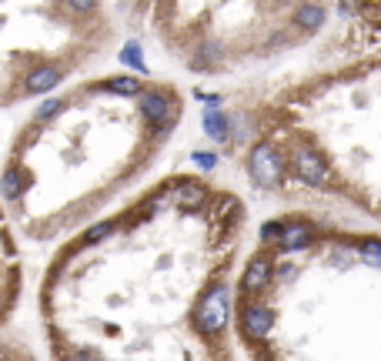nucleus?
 <instances>
[{
	"instance_id": "1",
	"label": "nucleus",
	"mask_w": 381,
	"mask_h": 361,
	"mask_svg": "<svg viewBox=\"0 0 381 361\" xmlns=\"http://www.w3.org/2000/svg\"><path fill=\"white\" fill-rule=\"evenodd\" d=\"M248 205L201 174L171 171L91 221L41 284L51 361H238L234 268Z\"/></svg>"
},
{
	"instance_id": "2",
	"label": "nucleus",
	"mask_w": 381,
	"mask_h": 361,
	"mask_svg": "<svg viewBox=\"0 0 381 361\" xmlns=\"http://www.w3.org/2000/svg\"><path fill=\"white\" fill-rule=\"evenodd\" d=\"M187 97L174 80L111 71L51 91L14 130L0 201L14 234L51 244L97 221L174 144Z\"/></svg>"
},
{
	"instance_id": "3",
	"label": "nucleus",
	"mask_w": 381,
	"mask_h": 361,
	"mask_svg": "<svg viewBox=\"0 0 381 361\" xmlns=\"http://www.w3.org/2000/svg\"><path fill=\"white\" fill-rule=\"evenodd\" d=\"M378 54H321L318 64L241 84L204 121L254 191L378 228Z\"/></svg>"
},
{
	"instance_id": "4",
	"label": "nucleus",
	"mask_w": 381,
	"mask_h": 361,
	"mask_svg": "<svg viewBox=\"0 0 381 361\" xmlns=\"http://www.w3.org/2000/svg\"><path fill=\"white\" fill-rule=\"evenodd\" d=\"M378 228L288 207L234 275L231 325L251 361H378Z\"/></svg>"
},
{
	"instance_id": "5",
	"label": "nucleus",
	"mask_w": 381,
	"mask_h": 361,
	"mask_svg": "<svg viewBox=\"0 0 381 361\" xmlns=\"http://www.w3.org/2000/svg\"><path fill=\"white\" fill-rule=\"evenodd\" d=\"M127 30L201 80L264 71L311 47L331 0H121Z\"/></svg>"
},
{
	"instance_id": "6",
	"label": "nucleus",
	"mask_w": 381,
	"mask_h": 361,
	"mask_svg": "<svg viewBox=\"0 0 381 361\" xmlns=\"http://www.w3.org/2000/svg\"><path fill=\"white\" fill-rule=\"evenodd\" d=\"M117 40L111 0H0V110L71 84Z\"/></svg>"
},
{
	"instance_id": "7",
	"label": "nucleus",
	"mask_w": 381,
	"mask_h": 361,
	"mask_svg": "<svg viewBox=\"0 0 381 361\" xmlns=\"http://www.w3.org/2000/svg\"><path fill=\"white\" fill-rule=\"evenodd\" d=\"M331 17L341 21V30L325 54H378L381 0H331Z\"/></svg>"
},
{
	"instance_id": "8",
	"label": "nucleus",
	"mask_w": 381,
	"mask_h": 361,
	"mask_svg": "<svg viewBox=\"0 0 381 361\" xmlns=\"http://www.w3.org/2000/svg\"><path fill=\"white\" fill-rule=\"evenodd\" d=\"M24 291V275H21V255H17V241L14 228L7 221V211L0 201V325L14 314L17 301Z\"/></svg>"
},
{
	"instance_id": "9",
	"label": "nucleus",
	"mask_w": 381,
	"mask_h": 361,
	"mask_svg": "<svg viewBox=\"0 0 381 361\" xmlns=\"http://www.w3.org/2000/svg\"><path fill=\"white\" fill-rule=\"evenodd\" d=\"M0 361H37V358H34V351H30V348L17 345V341L0 338Z\"/></svg>"
}]
</instances>
